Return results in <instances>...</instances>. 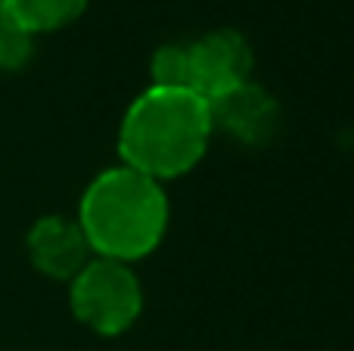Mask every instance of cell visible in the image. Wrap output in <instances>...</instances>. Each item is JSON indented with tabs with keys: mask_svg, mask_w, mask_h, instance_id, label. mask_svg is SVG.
<instances>
[{
	"mask_svg": "<svg viewBox=\"0 0 354 351\" xmlns=\"http://www.w3.org/2000/svg\"><path fill=\"white\" fill-rule=\"evenodd\" d=\"M168 196L159 180L128 165L97 174L81 196L78 224L97 258H147L168 230Z\"/></svg>",
	"mask_w": 354,
	"mask_h": 351,
	"instance_id": "cell-2",
	"label": "cell"
},
{
	"mask_svg": "<svg viewBox=\"0 0 354 351\" xmlns=\"http://www.w3.org/2000/svg\"><path fill=\"white\" fill-rule=\"evenodd\" d=\"M208 109H212V131H221L252 149L268 146L280 131V103L255 81H245L236 91L212 99Z\"/></svg>",
	"mask_w": 354,
	"mask_h": 351,
	"instance_id": "cell-5",
	"label": "cell"
},
{
	"mask_svg": "<svg viewBox=\"0 0 354 351\" xmlns=\"http://www.w3.org/2000/svg\"><path fill=\"white\" fill-rule=\"evenodd\" d=\"M189 50V91L202 99H218L224 93L252 81L255 53L236 28H214L199 41L187 44Z\"/></svg>",
	"mask_w": 354,
	"mask_h": 351,
	"instance_id": "cell-4",
	"label": "cell"
},
{
	"mask_svg": "<svg viewBox=\"0 0 354 351\" xmlns=\"http://www.w3.org/2000/svg\"><path fill=\"white\" fill-rule=\"evenodd\" d=\"M78 323L100 336H122L143 311V286L124 261L91 258L68 286Z\"/></svg>",
	"mask_w": 354,
	"mask_h": 351,
	"instance_id": "cell-3",
	"label": "cell"
},
{
	"mask_svg": "<svg viewBox=\"0 0 354 351\" xmlns=\"http://www.w3.org/2000/svg\"><path fill=\"white\" fill-rule=\"evenodd\" d=\"M87 3L91 0H3V10L37 37L44 31H59L72 25L75 19H81Z\"/></svg>",
	"mask_w": 354,
	"mask_h": 351,
	"instance_id": "cell-7",
	"label": "cell"
},
{
	"mask_svg": "<svg viewBox=\"0 0 354 351\" xmlns=\"http://www.w3.org/2000/svg\"><path fill=\"white\" fill-rule=\"evenodd\" d=\"M25 246H28V258L44 277L50 280H68L72 283L75 274L91 261V246H87V236L81 230L78 221L62 215H47L37 218L31 224L28 236H25Z\"/></svg>",
	"mask_w": 354,
	"mask_h": 351,
	"instance_id": "cell-6",
	"label": "cell"
},
{
	"mask_svg": "<svg viewBox=\"0 0 354 351\" xmlns=\"http://www.w3.org/2000/svg\"><path fill=\"white\" fill-rule=\"evenodd\" d=\"M153 87H187L189 91V50L187 44H165L149 59Z\"/></svg>",
	"mask_w": 354,
	"mask_h": 351,
	"instance_id": "cell-9",
	"label": "cell"
},
{
	"mask_svg": "<svg viewBox=\"0 0 354 351\" xmlns=\"http://www.w3.org/2000/svg\"><path fill=\"white\" fill-rule=\"evenodd\" d=\"M35 53V35L0 10V72H19Z\"/></svg>",
	"mask_w": 354,
	"mask_h": 351,
	"instance_id": "cell-8",
	"label": "cell"
},
{
	"mask_svg": "<svg viewBox=\"0 0 354 351\" xmlns=\"http://www.w3.org/2000/svg\"><path fill=\"white\" fill-rule=\"evenodd\" d=\"M0 10H3V0H0Z\"/></svg>",
	"mask_w": 354,
	"mask_h": 351,
	"instance_id": "cell-10",
	"label": "cell"
},
{
	"mask_svg": "<svg viewBox=\"0 0 354 351\" xmlns=\"http://www.w3.org/2000/svg\"><path fill=\"white\" fill-rule=\"evenodd\" d=\"M212 109L187 87H149L131 103L118 128L122 162L153 180L193 171L208 149Z\"/></svg>",
	"mask_w": 354,
	"mask_h": 351,
	"instance_id": "cell-1",
	"label": "cell"
}]
</instances>
